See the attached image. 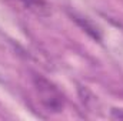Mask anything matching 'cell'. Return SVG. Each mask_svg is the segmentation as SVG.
I'll list each match as a JSON object with an SVG mask.
<instances>
[{
	"label": "cell",
	"mask_w": 123,
	"mask_h": 121,
	"mask_svg": "<svg viewBox=\"0 0 123 121\" xmlns=\"http://www.w3.org/2000/svg\"><path fill=\"white\" fill-rule=\"evenodd\" d=\"M74 20H76V22L85 29L86 33H89L94 40H100V38H102V36H100V30L93 24L92 22H89L87 19H83V17H79V19H74Z\"/></svg>",
	"instance_id": "obj_3"
},
{
	"label": "cell",
	"mask_w": 123,
	"mask_h": 121,
	"mask_svg": "<svg viewBox=\"0 0 123 121\" xmlns=\"http://www.w3.org/2000/svg\"><path fill=\"white\" fill-rule=\"evenodd\" d=\"M27 10L39 16H47L50 13V6L46 0H19Z\"/></svg>",
	"instance_id": "obj_2"
},
{
	"label": "cell",
	"mask_w": 123,
	"mask_h": 121,
	"mask_svg": "<svg viewBox=\"0 0 123 121\" xmlns=\"http://www.w3.org/2000/svg\"><path fill=\"white\" fill-rule=\"evenodd\" d=\"M110 118L112 120H123V108H112Z\"/></svg>",
	"instance_id": "obj_4"
},
{
	"label": "cell",
	"mask_w": 123,
	"mask_h": 121,
	"mask_svg": "<svg viewBox=\"0 0 123 121\" xmlns=\"http://www.w3.org/2000/svg\"><path fill=\"white\" fill-rule=\"evenodd\" d=\"M33 86L40 104L49 113H60L64 108V95L52 81L42 76L33 77Z\"/></svg>",
	"instance_id": "obj_1"
}]
</instances>
